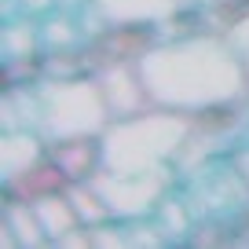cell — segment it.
<instances>
[{"label": "cell", "mask_w": 249, "mask_h": 249, "mask_svg": "<svg viewBox=\"0 0 249 249\" xmlns=\"http://www.w3.org/2000/svg\"><path fill=\"white\" fill-rule=\"evenodd\" d=\"M33 209H37V216H40V224H44V234H48L52 246L62 238V234H70L73 227H81V216H77V209H73V202H70L66 191H55V195L37 198Z\"/></svg>", "instance_id": "10"}, {"label": "cell", "mask_w": 249, "mask_h": 249, "mask_svg": "<svg viewBox=\"0 0 249 249\" xmlns=\"http://www.w3.org/2000/svg\"><path fill=\"white\" fill-rule=\"evenodd\" d=\"M231 161L238 165V172L249 179V124L238 132V140H234V147H231Z\"/></svg>", "instance_id": "17"}, {"label": "cell", "mask_w": 249, "mask_h": 249, "mask_svg": "<svg viewBox=\"0 0 249 249\" xmlns=\"http://www.w3.org/2000/svg\"><path fill=\"white\" fill-rule=\"evenodd\" d=\"M37 52H44V40H40V26L33 22V15L22 11V18H8V26H4V55H8L11 66L37 59Z\"/></svg>", "instance_id": "11"}, {"label": "cell", "mask_w": 249, "mask_h": 249, "mask_svg": "<svg viewBox=\"0 0 249 249\" xmlns=\"http://www.w3.org/2000/svg\"><path fill=\"white\" fill-rule=\"evenodd\" d=\"M4 220H8V227L15 231L18 246H52L44 234V224H40L37 209H33V202H26V198H15L8 195V205H4Z\"/></svg>", "instance_id": "12"}, {"label": "cell", "mask_w": 249, "mask_h": 249, "mask_svg": "<svg viewBox=\"0 0 249 249\" xmlns=\"http://www.w3.org/2000/svg\"><path fill=\"white\" fill-rule=\"evenodd\" d=\"M110 26H140V30H161L179 18L187 8L183 0H92Z\"/></svg>", "instance_id": "6"}, {"label": "cell", "mask_w": 249, "mask_h": 249, "mask_svg": "<svg viewBox=\"0 0 249 249\" xmlns=\"http://www.w3.org/2000/svg\"><path fill=\"white\" fill-rule=\"evenodd\" d=\"M48 158L62 169V176L70 179H92L103 169V143L99 136H77V140H59L48 143Z\"/></svg>", "instance_id": "8"}, {"label": "cell", "mask_w": 249, "mask_h": 249, "mask_svg": "<svg viewBox=\"0 0 249 249\" xmlns=\"http://www.w3.org/2000/svg\"><path fill=\"white\" fill-rule=\"evenodd\" d=\"M18 8L26 11V15H48V11H55L59 8V0H18Z\"/></svg>", "instance_id": "18"}, {"label": "cell", "mask_w": 249, "mask_h": 249, "mask_svg": "<svg viewBox=\"0 0 249 249\" xmlns=\"http://www.w3.org/2000/svg\"><path fill=\"white\" fill-rule=\"evenodd\" d=\"M187 8H224V4H231V0H183Z\"/></svg>", "instance_id": "19"}, {"label": "cell", "mask_w": 249, "mask_h": 249, "mask_svg": "<svg viewBox=\"0 0 249 249\" xmlns=\"http://www.w3.org/2000/svg\"><path fill=\"white\" fill-rule=\"evenodd\" d=\"M95 191L103 195V202L110 205L114 220H143L154 216L161 198L176 187V172H110L99 169L92 176Z\"/></svg>", "instance_id": "4"}, {"label": "cell", "mask_w": 249, "mask_h": 249, "mask_svg": "<svg viewBox=\"0 0 249 249\" xmlns=\"http://www.w3.org/2000/svg\"><path fill=\"white\" fill-rule=\"evenodd\" d=\"M95 77H99L103 99H107L114 117H128V114H140V110L150 107V95L143 88L136 59H110V62H103V70Z\"/></svg>", "instance_id": "5"}, {"label": "cell", "mask_w": 249, "mask_h": 249, "mask_svg": "<svg viewBox=\"0 0 249 249\" xmlns=\"http://www.w3.org/2000/svg\"><path fill=\"white\" fill-rule=\"evenodd\" d=\"M44 158H48V140L40 136V128H8L4 140H0V172H4V183H11L15 176H22L26 169H33Z\"/></svg>", "instance_id": "7"}, {"label": "cell", "mask_w": 249, "mask_h": 249, "mask_svg": "<svg viewBox=\"0 0 249 249\" xmlns=\"http://www.w3.org/2000/svg\"><path fill=\"white\" fill-rule=\"evenodd\" d=\"M66 195H70V202H73V209H77V216H81V224H85V227H95V224L114 220L110 205L103 202V195L95 191L92 179H73V183L66 187Z\"/></svg>", "instance_id": "14"}, {"label": "cell", "mask_w": 249, "mask_h": 249, "mask_svg": "<svg viewBox=\"0 0 249 249\" xmlns=\"http://www.w3.org/2000/svg\"><path fill=\"white\" fill-rule=\"evenodd\" d=\"M158 224L169 231V238H187V231H191V220H195V213H191V205H187V198H176V191H169V195L161 198V205H158Z\"/></svg>", "instance_id": "16"}, {"label": "cell", "mask_w": 249, "mask_h": 249, "mask_svg": "<svg viewBox=\"0 0 249 249\" xmlns=\"http://www.w3.org/2000/svg\"><path fill=\"white\" fill-rule=\"evenodd\" d=\"M216 11H220V30L227 33V40L234 44V52L242 55L249 70V0H231Z\"/></svg>", "instance_id": "15"}, {"label": "cell", "mask_w": 249, "mask_h": 249, "mask_svg": "<svg viewBox=\"0 0 249 249\" xmlns=\"http://www.w3.org/2000/svg\"><path fill=\"white\" fill-rule=\"evenodd\" d=\"M238 242H242V246H249V224H246V231L238 234Z\"/></svg>", "instance_id": "20"}, {"label": "cell", "mask_w": 249, "mask_h": 249, "mask_svg": "<svg viewBox=\"0 0 249 249\" xmlns=\"http://www.w3.org/2000/svg\"><path fill=\"white\" fill-rule=\"evenodd\" d=\"M40 95V136L48 143L59 140H77V136H103L114 114L103 99L99 77H40L37 81Z\"/></svg>", "instance_id": "3"}, {"label": "cell", "mask_w": 249, "mask_h": 249, "mask_svg": "<svg viewBox=\"0 0 249 249\" xmlns=\"http://www.w3.org/2000/svg\"><path fill=\"white\" fill-rule=\"evenodd\" d=\"M70 187V179L62 176V169L52 161V158H44V161H37L33 169H26L22 176H15L11 183H4V191L15 198H26V202H37V198L44 195H55V191H66Z\"/></svg>", "instance_id": "9"}, {"label": "cell", "mask_w": 249, "mask_h": 249, "mask_svg": "<svg viewBox=\"0 0 249 249\" xmlns=\"http://www.w3.org/2000/svg\"><path fill=\"white\" fill-rule=\"evenodd\" d=\"M85 37V30H81V18H73V11L59 8V11H48L44 18H40V40H44V52H70L77 40Z\"/></svg>", "instance_id": "13"}, {"label": "cell", "mask_w": 249, "mask_h": 249, "mask_svg": "<svg viewBox=\"0 0 249 249\" xmlns=\"http://www.w3.org/2000/svg\"><path fill=\"white\" fill-rule=\"evenodd\" d=\"M198 117L169 107H154L128 117H114L103 128V169L110 172H172L195 132Z\"/></svg>", "instance_id": "2"}, {"label": "cell", "mask_w": 249, "mask_h": 249, "mask_svg": "<svg viewBox=\"0 0 249 249\" xmlns=\"http://www.w3.org/2000/svg\"><path fill=\"white\" fill-rule=\"evenodd\" d=\"M136 66L154 107L191 117L224 114L249 99V70L220 26L209 33L150 40L136 55Z\"/></svg>", "instance_id": "1"}]
</instances>
